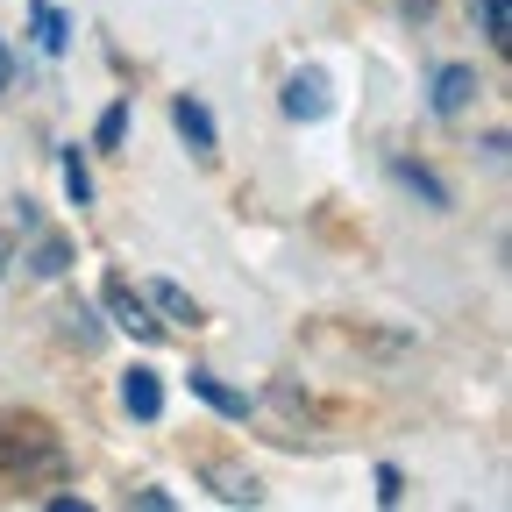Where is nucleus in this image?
I'll list each match as a JSON object with an SVG mask.
<instances>
[{
    "label": "nucleus",
    "mask_w": 512,
    "mask_h": 512,
    "mask_svg": "<svg viewBox=\"0 0 512 512\" xmlns=\"http://www.w3.org/2000/svg\"><path fill=\"white\" fill-rule=\"evenodd\" d=\"M0 477L8 484H57L64 477V441L50 434V420L36 413H15L8 427H0Z\"/></svg>",
    "instance_id": "obj_1"
},
{
    "label": "nucleus",
    "mask_w": 512,
    "mask_h": 512,
    "mask_svg": "<svg viewBox=\"0 0 512 512\" xmlns=\"http://www.w3.org/2000/svg\"><path fill=\"white\" fill-rule=\"evenodd\" d=\"M107 313H114V328L136 335V342H157L164 335V320H150V306L128 292V278H107Z\"/></svg>",
    "instance_id": "obj_2"
},
{
    "label": "nucleus",
    "mask_w": 512,
    "mask_h": 512,
    "mask_svg": "<svg viewBox=\"0 0 512 512\" xmlns=\"http://www.w3.org/2000/svg\"><path fill=\"white\" fill-rule=\"evenodd\" d=\"M285 114L292 121H320V114H328V79H320V72H292L285 79Z\"/></svg>",
    "instance_id": "obj_3"
},
{
    "label": "nucleus",
    "mask_w": 512,
    "mask_h": 512,
    "mask_svg": "<svg viewBox=\"0 0 512 512\" xmlns=\"http://www.w3.org/2000/svg\"><path fill=\"white\" fill-rule=\"evenodd\" d=\"M121 406L136 413V420H157V413H164V384H157V370H128V377H121Z\"/></svg>",
    "instance_id": "obj_4"
},
{
    "label": "nucleus",
    "mask_w": 512,
    "mask_h": 512,
    "mask_svg": "<svg viewBox=\"0 0 512 512\" xmlns=\"http://www.w3.org/2000/svg\"><path fill=\"white\" fill-rule=\"evenodd\" d=\"M470 93H477V72H470V64H448V72L434 79V107H441V114H463Z\"/></svg>",
    "instance_id": "obj_5"
},
{
    "label": "nucleus",
    "mask_w": 512,
    "mask_h": 512,
    "mask_svg": "<svg viewBox=\"0 0 512 512\" xmlns=\"http://www.w3.org/2000/svg\"><path fill=\"white\" fill-rule=\"evenodd\" d=\"M178 136L200 150V157H214V114H207L200 100H178Z\"/></svg>",
    "instance_id": "obj_6"
},
{
    "label": "nucleus",
    "mask_w": 512,
    "mask_h": 512,
    "mask_svg": "<svg viewBox=\"0 0 512 512\" xmlns=\"http://www.w3.org/2000/svg\"><path fill=\"white\" fill-rule=\"evenodd\" d=\"M150 299H157V306L178 320V328H200V320H207V313H200V299H192V292H178L171 278H157V285H150Z\"/></svg>",
    "instance_id": "obj_7"
},
{
    "label": "nucleus",
    "mask_w": 512,
    "mask_h": 512,
    "mask_svg": "<svg viewBox=\"0 0 512 512\" xmlns=\"http://www.w3.org/2000/svg\"><path fill=\"white\" fill-rule=\"evenodd\" d=\"M192 392H200L214 413H228V420H242V413H249V399H242V392H228V384H221V377H207V370H192Z\"/></svg>",
    "instance_id": "obj_8"
},
{
    "label": "nucleus",
    "mask_w": 512,
    "mask_h": 512,
    "mask_svg": "<svg viewBox=\"0 0 512 512\" xmlns=\"http://www.w3.org/2000/svg\"><path fill=\"white\" fill-rule=\"evenodd\" d=\"M207 477H214V491H221L228 505H256V498H264V491H256V477H249V470H235V463H214Z\"/></svg>",
    "instance_id": "obj_9"
},
{
    "label": "nucleus",
    "mask_w": 512,
    "mask_h": 512,
    "mask_svg": "<svg viewBox=\"0 0 512 512\" xmlns=\"http://www.w3.org/2000/svg\"><path fill=\"white\" fill-rule=\"evenodd\" d=\"M64 264H72V242H64V235H43L36 256H29V271H36V278H64Z\"/></svg>",
    "instance_id": "obj_10"
},
{
    "label": "nucleus",
    "mask_w": 512,
    "mask_h": 512,
    "mask_svg": "<svg viewBox=\"0 0 512 512\" xmlns=\"http://www.w3.org/2000/svg\"><path fill=\"white\" fill-rule=\"evenodd\" d=\"M64 192H72V200H79V207L93 200V178H86V164H79V150H64Z\"/></svg>",
    "instance_id": "obj_11"
},
{
    "label": "nucleus",
    "mask_w": 512,
    "mask_h": 512,
    "mask_svg": "<svg viewBox=\"0 0 512 512\" xmlns=\"http://www.w3.org/2000/svg\"><path fill=\"white\" fill-rule=\"evenodd\" d=\"M477 15H484V36L505 50V43H512V36H505V0H477Z\"/></svg>",
    "instance_id": "obj_12"
},
{
    "label": "nucleus",
    "mask_w": 512,
    "mask_h": 512,
    "mask_svg": "<svg viewBox=\"0 0 512 512\" xmlns=\"http://www.w3.org/2000/svg\"><path fill=\"white\" fill-rule=\"evenodd\" d=\"M36 43H43V50H64V15L43 8V15H36Z\"/></svg>",
    "instance_id": "obj_13"
},
{
    "label": "nucleus",
    "mask_w": 512,
    "mask_h": 512,
    "mask_svg": "<svg viewBox=\"0 0 512 512\" xmlns=\"http://www.w3.org/2000/svg\"><path fill=\"white\" fill-rule=\"evenodd\" d=\"M121 128H128V107H107V114H100V143H107V150L121 143Z\"/></svg>",
    "instance_id": "obj_14"
},
{
    "label": "nucleus",
    "mask_w": 512,
    "mask_h": 512,
    "mask_svg": "<svg viewBox=\"0 0 512 512\" xmlns=\"http://www.w3.org/2000/svg\"><path fill=\"white\" fill-rule=\"evenodd\" d=\"M377 498H384V505H399V498H406V491H399V470H377Z\"/></svg>",
    "instance_id": "obj_15"
},
{
    "label": "nucleus",
    "mask_w": 512,
    "mask_h": 512,
    "mask_svg": "<svg viewBox=\"0 0 512 512\" xmlns=\"http://www.w3.org/2000/svg\"><path fill=\"white\" fill-rule=\"evenodd\" d=\"M8 72H15V64H8V43H0V93H8Z\"/></svg>",
    "instance_id": "obj_16"
},
{
    "label": "nucleus",
    "mask_w": 512,
    "mask_h": 512,
    "mask_svg": "<svg viewBox=\"0 0 512 512\" xmlns=\"http://www.w3.org/2000/svg\"><path fill=\"white\" fill-rule=\"evenodd\" d=\"M406 8H420V15H427V8H434V0H406Z\"/></svg>",
    "instance_id": "obj_17"
}]
</instances>
